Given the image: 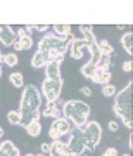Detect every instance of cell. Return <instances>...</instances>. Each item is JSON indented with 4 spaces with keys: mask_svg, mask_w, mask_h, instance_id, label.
<instances>
[{
    "mask_svg": "<svg viewBox=\"0 0 133 156\" xmlns=\"http://www.w3.org/2000/svg\"><path fill=\"white\" fill-rule=\"evenodd\" d=\"M42 106V94L35 85H26L21 95V104H19V115H21V123L22 127H26L29 123L31 113L40 111Z\"/></svg>",
    "mask_w": 133,
    "mask_h": 156,
    "instance_id": "6da1fadb",
    "label": "cell"
},
{
    "mask_svg": "<svg viewBox=\"0 0 133 156\" xmlns=\"http://www.w3.org/2000/svg\"><path fill=\"white\" fill-rule=\"evenodd\" d=\"M131 92H133V82L124 87L123 90H119L114 97V113H116L119 120H121L128 128H133V115H131Z\"/></svg>",
    "mask_w": 133,
    "mask_h": 156,
    "instance_id": "7a4b0ae2",
    "label": "cell"
},
{
    "mask_svg": "<svg viewBox=\"0 0 133 156\" xmlns=\"http://www.w3.org/2000/svg\"><path fill=\"white\" fill-rule=\"evenodd\" d=\"M61 111H62V116L66 118V120L73 122L74 127L80 128L88 122L90 111H92V109H90V106L87 102H83V101L71 99V101H66V102L62 104Z\"/></svg>",
    "mask_w": 133,
    "mask_h": 156,
    "instance_id": "3957f363",
    "label": "cell"
},
{
    "mask_svg": "<svg viewBox=\"0 0 133 156\" xmlns=\"http://www.w3.org/2000/svg\"><path fill=\"white\" fill-rule=\"evenodd\" d=\"M80 134H81V140L85 144L87 151H95L97 146L100 144L102 139V128L97 122H87L83 127H80Z\"/></svg>",
    "mask_w": 133,
    "mask_h": 156,
    "instance_id": "277c9868",
    "label": "cell"
},
{
    "mask_svg": "<svg viewBox=\"0 0 133 156\" xmlns=\"http://www.w3.org/2000/svg\"><path fill=\"white\" fill-rule=\"evenodd\" d=\"M38 50L42 52H50V50H56L61 56H64L67 50H69V45H67L66 38H61V37H56L54 33H45L42 37V40L38 42Z\"/></svg>",
    "mask_w": 133,
    "mask_h": 156,
    "instance_id": "5b68a950",
    "label": "cell"
},
{
    "mask_svg": "<svg viewBox=\"0 0 133 156\" xmlns=\"http://www.w3.org/2000/svg\"><path fill=\"white\" fill-rule=\"evenodd\" d=\"M71 122L69 120H66L64 116L57 118V120H54V123L50 125V130H49V135L52 140H59L61 137H64V135H67L69 132H71Z\"/></svg>",
    "mask_w": 133,
    "mask_h": 156,
    "instance_id": "8992f818",
    "label": "cell"
},
{
    "mask_svg": "<svg viewBox=\"0 0 133 156\" xmlns=\"http://www.w3.org/2000/svg\"><path fill=\"white\" fill-rule=\"evenodd\" d=\"M62 90V78L61 80H49L45 78L42 85V94L45 95L47 101H57Z\"/></svg>",
    "mask_w": 133,
    "mask_h": 156,
    "instance_id": "52a82bcc",
    "label": "cell"
},
{
    "mask_svg": "<svg viewBox=\"0 0 133 156\" xmlns=\"http://www.w3.org/2000/svg\"><path fill=\"white\" fill-rule=\"evenodd\" d=\"M69 56L73 57V59H83L85 52H88L87 50V42H85L83 38H74L69 44Z\"/></svg>",
    "mask_w": 133,
    "mask_h": 156,
    "instance_id": "ba28073f",
    "label": "cell"
},
{
    "mask_svg": "<svg viewBox=\"0 0 133 156\" xmlns=\"http://www.w3.org/2000/svg\"><path fill=\"white\" fill-rule=\"evenodd\" d=\"M16 40L17 35L9 24H0V42L4 44V47H12Z\"/></svg>",
    "mask_w": 133,
    "mask_h": 156,
    "instance_id": "9c48e42d",
    "label": "cell"
},
{
    "mask_svg": "<svg viewBox=\"0 0 133 156\" xmlns=\"http://www.w3.org/2000/svg\"><path fill=\"white\" fill-rule=\"evenodd\" d=\"M49 62V52H42V50H36L35 56L31 57V66L35 69H40V68H45Z\"/></svg>",
    "mask_w": 133,
    "mask_h": 156,
    "instance_id": "30bf717a",
    "label": "cell"
},
{
    "mask_svg": "<svg viewBox=\"0 0 133 156\" xmlns=\"http://www.w3.org/2000/svg\"><path fill=\"white\" fill-rule=\"evenodd\" d=\"M45 73H47V78H49V80H61V64L56 62V61L47 62Z\"/></svg>",
    "mask_w": 133,
    "mask_h": 156,
    "instance_id": "8fae6325",
    "label": "cell"
},
{
    "mask_svg": "<svg viewBox=\"0 0 133 156\" xmlns=\"http://www.w3.org/2000/svg\"><path fill=\"white\" fill-rule=\"evenodd\" d=\"M111 71L109 69H105V71H100V69H95V73H94V76L90 78L94 83H97V85H107L109 82H111Z\"/></svg>",
    "mask_w": 133,
    "mask_h": 156,
    "instance_id": "7c38bea8",
    "label": "cell"
},
{
    "mask_svg": "<svg viewBox=\"0 0 133 156\" xmlns=\"http://www.w3.org/2000/svg\"><path fill=\"white\" fill-rule=\"evenodd\" d=\"M80 31L83 33V40L87 42V45H90V44H95V42H99V40L95 38V35H94V26L92 24H81L80 26Z\"/></svg>",
    "mask_w": 133,
    "mask_h": 156,
    "instance_id": "4fadbf2b",
    "label": "cell"
},
{
    "mask_svg": "<svg viewBox=\"0 0 133 156\" xmlns=\"http://www.w3.org/2000/svg\"><path fill=\"white\" fill-rule=\"evenodd\" d=\"M31 45H33V38H31V35H24L22 38H17L12 47H14L16 50H28V49H31Z\"/></svg>",
    "mask_w": 133,
    "mask_h": 156,
    "instance_id": "5bb4252c",
    "label": "cell"
},
{
    "mask_svg": "<svg viewBox=\"0 0 133 156\" xmlns=\"http://www.w3.org/2000/svg\"><path fill=\"white\" fill-rule=\"evenodd\" d=\"M54 35L56 37H61V38H67L69 35H73V30L69 24H54Z\"/></svg>",
    "mask_w": 133,
    "mask_h": 156,
    "instance_id": "9a60e30c",
    "label": "cell"
},
{
    "mask_svg": "<svg viewBox=\"0 0 133 156\" xmlns=\"http://www.w3.org/2000/svg\"><path fill=\"white\" fill-rule=\"evenodd\" d=\"M50 153H57V154L67 156V154H69L67 142H62L61 139H59V140H54V142H52V151H50Z\"/></svg>",
    "mask_w": 133,
    "mask_h": 156,
    "instance_id": "2e32d148",
    "label": "cell"
},
{
    "mask_svg": "<svg viewBox=\"0 0 133 156\" xmlns=\"http://www.w3.org/2000/svg\"><path fill=\"white\" fill-rule=\"evenodd\" d=\"M87 50L90 52V56H92V64H97V62L100 61V57H102V54H100L99 50V42H95V44H90L87 45Z\"/></svg>",
    "mask_w": 133,
    "mask_h": 156,
    "instance_id": "e0dca14e",
    "label": "cell"
},
{
    "mask_svg": "<svg viewBox=\"0 0 133 156\" xmlns=\"http://www.w3.org/2000/svg\"><path fill=\"white\" fill-rule=\"evenodd\" d=\"M121 45H123V49L126 50L128 54H131L133 52V33L131 31H128V33H124L121 37Z\"/></svg>",
    "mask_w": 133,
    "mask_h": 156,
    "instance_id": "ac0fdd59",
    "label": "cell"
},
{
    "mask_svg": "<svg viewBox=\"0 0 133 156\" xmlns=\"http://www.w3.org/2000/svg\"><path fill=\"white\" fill-rule=\"evenodd\" d=\"M99 50H100L102 56H107V57H111L112 54H114V47H112L107 40H100L99 42Z\"/></svg>",
    "mask_w": 133,
    "mask_h": 156,
    "instance_id": "d6986e66",
    "label": "cell"
},
{
    "mask_svg": "<svg viewBox=\"0 0 133 156\" xmlns=\"http://www.w3.org/2000/svg\"><path fill=\"white\" fill-rule=\"evenodd\" d=\"M24 128H26V132H28L31 137H38V135L42 134V125H40V122H31Z\"/></svg>",
    "mask_w": 133,
    "mask_h": 156,
    "instance_id": "ffe728a7",
    "label": "cell"
},
{
    "mask_svg": "<svg viewBox=\"0 0 133 156\" xmlns=\"http://www.w3.org/2000/svg\"><path fill=\"white\" fill-rule=\"evenodd\" d=\"M9 82H11L12 87H17V89L24 87V78H22L21 73H11L9 75Z\"/></svg>",
    "mask_w": 133,
    "mask_h": 156,
    "instance_id": "44dd1931",
    "label": "cell"
},
{
    "mask_svg": "<svg viewBox=\"0 0 133 156\" xmlns=\"http://www.w3.org/2000/svg\"><path fill=\"white\" fill-rule=\"evenodd\" d=\"M2 62H4L5 66H9V68L17 66V62H19V59H17V54H14V52H9V54H5V56L2 57Z\"/></svg>",
    "mask_w": 133,
    "mask_h": 156,
    "instance_id": "7402d4cb",
    "label": "cell"
},
{
    "mask_svg": "<svg viewBox=\"0 0 133 156\" xmlns=\"http://www.w3.org/2000/svg\"><path fill=\"white\" fill-rule=\"evenodd\" d=\"M95 69H97V66L95 64H92V62H87L85 66H81V75H83L85 78H92L94 76V73H95Z\"/></svg>",
    "mask_w": 133,
    "mask_h": 156,
    "instance_id": "603a6c76",
    "label": "cell"
},
{
    "mask_svg": "<svg viewBox=\"0 0 133 156\" xmlns=\"http://www.w3.org/2000/svg\"><path fill=\"white\" fill-rule=\"evenodd\" d=\"M56 108H57L56 101H47L43 111H42V116H52V113H54V109H56Z\"/></svg>",
    "mask_w": 133,
    "mask_h": 156,
    "instance_id": "cb8c5ba5",
    "label": "cell"
},
{
    "mask_svg": "<svg viewBox=\"0 0 133 156\" xmlns=\"http://www.w3.org/2000/svg\"><path fill=\"white\" fill-rule=\"evenodd\" d=\"M95 66H97V69H100V71H105V69H109V66H111V57L102 56V57H100V61L97 62Z\"/></svg>",
    "mask_w": 133,
    "mask_h": 156,
    "instance_id": "d4e9b609",
    "label": "cell"
},
{
    "mask_svg": "<svg viewBox=\"0 0 133 156\" xmlns=\"http://www.w3.org/2000/svg\"><path fill=\"white\" fill-rule=\"evenodd\" d=\"M102 94H104V97H114V95L118 94V89L114 87V85L107 83L102 87Z\"/></svg>",
    "mask_w": 133,
    "mask_h": 156,
    "instance_id": "484cf974",
    "label": "cell"
},
{
    "mask_svg": "<svg viewBox=\"0 0 133 156\" xmlns=\"http://www.w3.org/2000/svg\"><path fill=\"white\" fill-rule=\"evenodd\" d=\"M7 120H9L11 125H19L21 123V115H19V111H9Z\"/></svg>",
    "mask_w": 133,
    "mask_h": 156,
    "instance_id": "4316f807",
    "label": "cell"
},
{
    "mask_svg": "<svg viewBox=\"0 0 133 156\" xmlns=\"http://www.w3.org/2000/svg\"><path fill=\"white\" fill-rule=\"evenodd\" d=\"M40 149H42V153H45V154H50V151H52V142H43V144L40 146Z\"/></svg>",
    "mask_w": 133,
    "mask_h": 156,
    "instance_id": "83f0119b",
    "label": "cell"
},
{
    "mask_svg": "<svg viewBox=\"0 0 133 156\" xmlns=\"http://www.w3.org/2000/svg\"><path fill=\"white\" fill-rule=\"evenodd\" d=\"M102 156H119V154H118L116 147H107V149L104 151V154H102Z\"/></svg>",
    "mask_w": 133,
    "mask_h": 156,
    "instance_id": "f1b7e54d",
    "label": "cell"
},
{
    "mask_svg": "<svg viewBox=\"0 0 133 156\" xmlns=\"http://www.w3.org/2000/svg\"><path fill=\"white\" fill-rule=\"evenodd\" d=\"M33 30H36V31H49V26L47 24H33Z\"/></svg>",
    "mask_w": 133,
    "mask_h": 156,
    "instance_id": "f546056e",
    "label": "cell"
},
{
    "mask_svg": "<svg viewBox=\"0 0 133 156\" xmlns=\"http://www.w3.org/2000/svg\"><path fill=\"white\" fill-rule=\"evenodd\" d=\"M131 68H133V62L131 61H124V62H123V71L130 73V71H131Z\"/></svg>",
    "mask_w": 133,
    "mask_h": 156,
    "instance_id": "4dcf8cb0",
    "label": "cell"
},
{
    "mask_svg": "<svg viewBox=\"0 0 133 156\" xmlns=\"http://www.w3.org/2000/svg\"><path fill=\"white\" fill-rule=\"evenodd\" d=\"M62 116V111H61V108L57 106L56 109H54V113H52V118H54V120H57V118H61Z\"/></svg>",
    "mask_w": 133,
    "mask_h": 156,
    "instance_id": "1f68e13d",
    "label": "cell"
},
{
    "mask_svg": "<svg viewBox=\"0 0 133 156\" xmlns=\"http://www.w3.org/2000/svg\"><path fill=\"white\" fill-rule=\"evenodd\" d=\"M80 92H81L83 95H87V97H88V95H92V89H90V87H81V89H80Z\"/></svg>",
    "mask_w": 133,
    "mask_h": 156,
    "instance_id": "d6a6232c",
    "label": "cell"
},
{
    "mask_svg": "<svg viewBox=\"0 0 133 156\" xmlns=\"http://www.w3.org/2000/svg\"><path fill=\"white\" fill-rule=\"evenodd\" d=\"M118 128H119L118 122H109V130H111V132H118Z\"/></svg>",
    "mask_w": 133,
    "mask_h": 156,
    "instance_id": "836d02e7",
    "label": "cell"
},
{
    "mask_svg": "<svg viewBox=\"0 0 133 156\" xmlns=\"http://www.w3.org/2000/svg\"><path fill=\"white\" fill-rule=\"evenodd\" d=\"M17 38H22V37H24V35H28V33H26V30H24V28H19V30H17Z\"/></svg>",
    "mask_w": 133,
    "mask_h": 156,
    "instance_id": "e575fe53",
    "label": "cell"
},
{
    "mask_svg": "<svg viewBox=\"0 0 133 156\" xmlns=\"http://www.w3.org/2000/svg\"><path fill=\"white\" fill-rule=\"evenodd\" d=\"M128 140H130V142H128L130 147H133V134H130V139H128Z\"/></svg>",
    "mask_w": 133,
    "mask_h": 156,
    "instance_id": "d590c367",
    "label": "cell"
},
{
    "mask_svg": "<svg viewBox=\"0 0 133 156\" xmlns=\"http://www.w3.org/2000/svg\"><path fill=\"white\" fill-rule=\"evenodd\" d=\"M2 137H4V128L0 127V139H2Z\"/></svg>",
    "mask_w": 133,
    "mask_h": 156,
    "instance_id": "8d00e7d4",
    "label": "cell"
},
{
    "mask_svg": "<svg viewBox=\"0 0 133 156\" xmlns=\"http://www.w3.org/2000/svg\"><path fill=\"white\" fill-rule=\"evenodd\" d=\"M36 156H50V154H45V153H40V154H36Z\"/></svg>",
    "mask_w": 133,
    "mask_h": 156,
    "instance_id": "74e56055",
    "label": "cell"
},
{
    "mask_svg": "<svg viewBox=\"0 0 133 156\" xmlns=\"http://www.w3.org/2000/svg\"><path fill=\"white\" fill-rule=\"evenodd\" d=\"M80 156H90V154H88V153H87V151H85L83 154H80Z\"/></svg>",
    "mask_w": 133,
    "mask_h": 156,
    "instance_id": "f35d334b",
    "label": "cell"
},
{
    "mask_svg": "<svg viewBox=\"0 0 133 156\" xmlns=\"http://www.w3.org/2000/svg\"><path fill=\"white\" fill-rule=\"evenodd\" d=\"M0 76H2V62H0Z\"/></svg>",
    "mask_w": 133,
    "mask_h": 156,
    "instance_id": "ab89813d",
    "label": "cell"
},
{
    "mask_svg": "<svg viewBox=\"0 0 133 156\" xmlns=\"http://www.w3.org/2000/svg\"><path fill=\"white\" fill-rule=\"evenodd\" d=\"M24 156H36V154H33V153H29V154H24Z\"/></svg>",
    "mask_w": 133,
    "mask_h": 156,
    "instance_id": "60d3db41",
    "label": "cell"
},
{
    "mask_svg": "<svg viewBox=\"0 0 133 156\" xmlns=\"http://www.w3.org/2000/svg\"><path fill=\"white\" fill-rule=\"evenodd\" d=\"M2 57H4V56H2V52H0V62H2Z\"/></svg>",
    "mask_w": 133,
    "mask_h": 156,
    "instance_id": "b9f144b4",
    "label": "cell"
},
{
    "mask_svg": "<svg viewBox=\"0 0 133 156\" xmlns=\"http://www.w3.org/2000/svg\"><path fill=\"white\" fill-rule=\"evenodd\" d=\"M67 156H76V154H73V153H69V154H67Z\"/></svg>",
    "mask_w": 133,
    "mask_h": 156,
    "instance_id": "7bdbcfd3",
    "label": "cell"
},
{
    "mask_svg": "<svg viewBox=\"0 0 133 156\" xmlns=\"http://www.w3.org/2000/svg\"><path fill=\"white\" fill-rule=\"evenodd\" d=\"M123 156H130V154H128V153H126V154H123Z\"/></svg>",
    "mask_w": 133,
    "mask_h": 156,
    "instance_id": "ee69618b",
    "label": "cell"
}]
</instances>
